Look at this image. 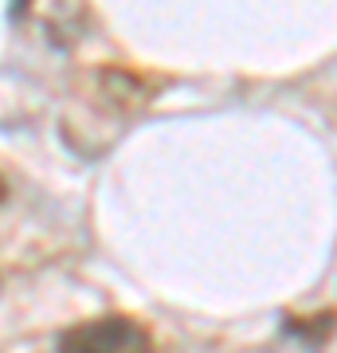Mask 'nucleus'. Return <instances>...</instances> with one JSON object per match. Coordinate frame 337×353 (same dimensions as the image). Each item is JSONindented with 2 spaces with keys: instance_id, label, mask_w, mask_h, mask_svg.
<instances>
[{
  "instance_id": "obj_2",
  "label": "nucleus",
  "mask_w": 337,
  "mask_h": 353,
  "mask_svg": "<svg viewBox=\"0 0 337 353\" xmlns=\"http://www.w3.org/2000/svg\"><path fill=\"white\" fill-rule=\"evenodd\" d=\"M4 192H8V189H4V176H0V204H4Z\"/></svg>"
},
{
  "instance_id": "obj_1",
  "label": "nucleus",
  "mask_w": 337,
  "mask_h": 353,
  "mask_svg": "<svg viewBox=\"0 0 337 353\" xmlns=\"http://www.w3.org/2000/svg\"><path fill=\"white\" fill-rule=\"evenodd\" d=\"M59 353H153L150 330L125 314L79 322L59 338Z\"/></svg>"
}]
</instances>
